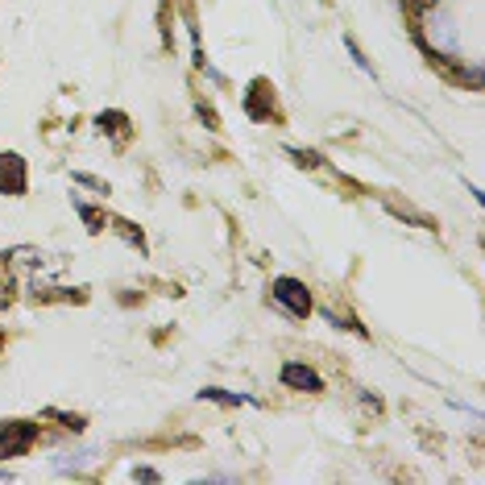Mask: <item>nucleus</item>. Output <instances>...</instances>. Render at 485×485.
Wrapping results in <instances>:
<instances>
[{
    "label": "nucleus",
    "instance_id": "1",
    "mask_svg": "<svg viewBox=\"0 0 485 485\" xmlns=\"http://www.w3.org/2000/svg\"><path fill=\"white\" fill-rule=\"evenodd\" d=\"M42 427L34 419H4L0 424V461H12V457H25V452L37 444Z\"/></svg>",
    "mask_w": 485,
    "mask_h": 485
},
{
    "label": "nucleus",
    "instance_id": "2",
    "mask_svg": "<svg viewBox=\"0 0 485 485\" xmlns=\"http://www.w3.org/2000/svg\"><path fill=\"white\" fill-rule=\"evenodd\" d=\"M274 303H279L291 319H307L311 316V307H316V299H311V291H307V282L279 279L274 282Z\"/></svg>",
    "mask_w": 485,
    "mask_h": 485
},
{
    "label": "nucleus",
    "instance_id": "3",
    "mask_svg": "<svg viewBox=\"0 0 485 485\" xmlns=\"http://www.w3.org/2000/svg\"><path fill=\"white\" fill-rule=\"evenodd\" d=\"M279 377H282V386L299 390V394H319V390H324V377H319L311 365H303V361H287L279 369Z\"/></svg>",
    "mask_w": 485,
    "mask_h": 485
},
{
    "label": "nucleus",
    "instance_id": "4",
    "mask_svg": "<svg viewBox=\"0 0 485 485\" xmlns=\"http://www.w3.org/2000/svg\"><path fill=\"white\" fill-rule=\"evenodd\" d=\"M29 187V170H25L21 154H0V195H25Z\"/></svg>",
    "mask_w": 485,
    "mask_h": 485
},
{
    "label": "nucleus",
    "instance_id": "5",
    "mask_svg": "<svg viewBox=\"0 0 485 485\" xmlns=\"http://www.w3.org/2000/svg\"><path fill=\"white\" fill-rule=\"evenodd\" d=\"M245 112H249V121H274V117H279V109H274V87H270V79H254L249 96H245Z\"/></svg>",
    "mask_w": 485,
    "mask_h": 485
},
{
    "label": "nucleus",
    "instance_id": "6",
    "mask_svg": "<svg viewBox=\"0 0 485 485\" xmlns=\"http://www.w3.org/2000/svg\"><path fill=\"white\" fill-rule=\"evenodd\" d=\"M96 125H100V133H109V137H129V117H125V112H100L96 117Z\"/></svg>",
    "mask_w": 485,
    "mask_h": 485
},
{
    "label": "nucleus",
    "instance_id": "7",
    "mask_svg": "<svg viewBox=\"0 0 485 485\" xmlns=\"http://www.w3.org/2000/svg\"><path fill=\"white\" fill-rule=\"evenodd\" d=\"M109 224H112V229H117V232H121V237H125V241H129V245H133V249H141V254H146V249H150V241H146V232L137 229L133 220H125V216H117V220H109Z\"/></svg>",
    "mask_w": 485,
    "mask_h": 485
},
{
    "label": "nucleus",
    "instance_id": "8",
    "mask_svg": "<svg viewBox=\"0 0 485 485\" xmlns=\"http://www.w3.org/2000/svg\"><path fill=\"white\" fill-rule=\"evenodd\" d=\"M199 399H204V402H220V407H245V402H254L249 394H224V390H216V386L199 390Z\"/></svg>",
    "mask_w": 485,
    "mask_h": 485
},
{
    "label": "nucleus",
    "instance_id": "9",
    "mask_svg": "<svg viewBox=\"0 0 485 485\" xmlns=\"http://www.w3.org/2000/svg\"><path fill=\"white\" fill-rule=\"evenodd\" d=\"M75 212H79V216L87 220V229H92V232H100V229H104V224H109V216H104V212H100V207L84 204V199H75Z\"/></svg>",
    "mask_w": 485,
    "mask_h": 485
},
{
    "label": "nucleus",
    "instance_id": "10",
    "mask_svg": "<svg viewBox=\"0 0 485 485\" xmlns=\"http://www.w3.org/2000/svg\"><path fill=\"white\" fill-rule=\"evenodd\" d=\"M75 182H79V187H92L96 195H109V182L96 179V174H84V170H75Z\"/></svg>",
    "mask_w": 485,
    "mask_h": 485
},
{
    "label": "nucleus",
    "instance_id": "11",
    "mask_svg": "<svg viewBox=\"0 0 485 485\" xmlns=\"http://www.w3.org/2000/svg\"><path fill=\"white\" fill-rule=\"evenodd\" d=\"M344 46H349V54H352V62H357V67H361L365 75H374V62L365 59V50L357 46V42H352V37H344Z\"/></svg>",
    "mask_w": 485,
    "mask_h": 485
},
{
    "label": "nucleus",
    "instance_id": "12",
    "mask_svg": "<svg viewBox=\"0 0 485 485\" xmlns=\"http://www.w3.org/2000/svg\"><path fill=\"white\" fill-rule=\"evenodd\" d=\"M195 117L204 121V129H220V117H216L212 109H207V104H195Z\"/></svg>",
    "mask_w": 485,
    "mask_h": 485
},
{
    "label": "nucleus",
    "instance_id": "13",
    "mask_svg": "<svg viewBox=\"0 0 485 485\" xmlns=\"http://www.w3.org/2000/svg\"><path fill=\"white\" fill-rule=\"evenodd\" d=\"M291 158L299 162V166H324V162H319V154H307V150H291Z\"/></svg>",
    "mask_w": 485,
    "mask_h": 485
},
{
    "label": "nucleus",
    "instance_id": "14",
    "mask_svg": "<svg viewBox=\"0 0 485 485\" xmlns=\"http://www.w3.org/2000/svg\"><path fill=\"white\" fill-rule=\"evenodd\" d=\"M432 4H436V0H407L411 17H424V12H432Z\"/></svg>",
    "mask_w": 485,
    "mask_h": 485
},
{
    "label": "nucleus",
    "instance_id": "15",
    "mask_svg": "<svg viewBox=\"0 0 485 485\" xmlns=\"http://www.w3.org/2000/svg\"><path fill=\"white\" fill-rule=\"evenodd\" d=\"M133 481H158V473L154 469H133Z\"/></svg>",
    "mask_w": 485,
    "mask_h": 485
},
{
    "label": "nucleus",
    "instance_id": "16",
    "mask_svg": "<svg viewBox=\"0 0 485 485\" xmlns=\"http://www.w3.org/2000/svg\"><path fill=\"white\" fill-rule=\"evenodd\" d=\"M0 349H4V332H0Z\"/></svg>",
    "mask_w": 485,
    "mask_h": 485
}]
</instances>
